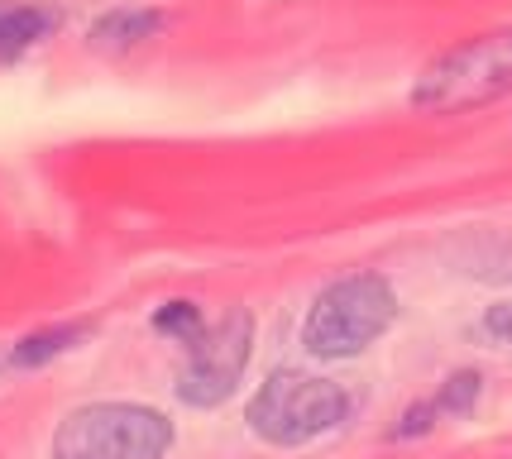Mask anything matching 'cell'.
I'll return each mask as SVG.
<instances>
[{"mask_svg":"<svg viewBox=\"0 0 512 459\" xmlns=\"http://www.w3.org/2000/svg\"><path fill=\"white\" fill-rule=\"evenodd\" d=\"M398 321V292L383 273H350L316 292L302 321V345L316 359H355Z\"/></svg>","mask_w":512,"mask_h":459,"instance_id":"cell-1","label":"cell"},{"mask_svg":"<svg viewBox=\"0 0 512 459\" xmlns=\"http://www.w3.org/2000/svg\"><path fill=\"white\" fill-rule=\"evenodd\" d=\"M350 407H355V397L335 378L278 369L259 393L249 397L245 421L259 440L292 450V445H307V440H321L326 431H335L350 416Z\"/></svg>","mask_w":512,"mask_h":459,"instance_id":"cell-2","label":"cell"},{"mask_svg":"<svg viewBox=\"0 0 512 459\" xmlns=\"http://www.w3.org/2000/svg\"><path fill=\"white\" fill-rule=\"evenodd\" d=\"M508 91H512V24L431 58L422 67V77H417V87H412V106L450 115V110L489 106V101L508 96Z\"/></svg>","mask_w":512,"mask_h":459,"instance_id":"cell-3","label":"cell"},{"mask_svg":"<svg viewBox=\"0 0 512 459\" xmlns=\"http://www.w3.org/2000/svg\"><path fill=\"white\" fill-rule=\"evenodd\" d=\"M173 421L139 402H91L58 421L53 459H168Z\"/></svg>","mask_w":512,"mask_h":459,"instance_id":"cell-4","label":"cell"},{"mask_svg":"<svg viewBox=\"0 0 512 459\" xmlns=\"http://www.w3.org/2000/svg\"><path fill=\"white\" fill-rule=\"evenodd\" d=\"M254 354V316L245 306L225 311L216 326H206L197 345H187V359L178 369V397L187 407H221L240 388Z\"/></svg>","mask_w":512,"mask_h":459,"instance_id":"cell-5","label":"cell"},{"mask_svg":"<svg viewBox=\"0 0 512 459\" xmlns=\"http://www.w3.org/2000/svg\"><path fill=\"white\" fill-rule=\"evenodd\" d=\"M58 29V10L34 0H0V63H15Z\"/></svg>","mask_w":512,"mask_h":459,"instance_id":"cell-6","label":"cell"},{"mask_svg":"<svg viewBox=\"0 0 512 459\" xmlns=\"http://www.w3.org/2000/svg\"><path fill=\"white\" fill-rule=\"evenodd\" d=\"M163 24H168L163 10H144V5H134V10H111V15H101V20L91 24V48H101V53H125V48L149 44Z\"/></svg>","mask_w":512,"mask_h":459,"instance_id":"cell-7","label":"cell"},{"mask_svg":"<svg viewBox=\"0 0 512 459\" xmlns=\"http://www.w3.org/2000/svg\"><path fill=\"white\" fill-rule=\"evenodd\" d=\"M82 335H87V326H53V330H39V335H24L20 345H15V354H10V364L15 369H39L48 359L67 354Z\"/></svg>","mask_w":512,"mask_h":459,"instance_id":"cell-8","label":"cell"},{"mask_svg":"<svg viewBox=\"0 0 512 459\" xmlns=\"http://www.w3.org/2000/svg\"><path fill=\"white\" fill-rule=\"evenodd\" d=\"M154 330L158 335H173L182 345H197L201 335H206V321H201V311L192 302H168L154 316Z\"/></svg>","mask_w":512,"mask_h":459,"instance_id":"cell-9","label":"cell"},{"mask_svg":"<svg viewBox=\"0 0 512 459\" xmlns=\"http://www.w3.org/2000/svg\"><path fill=\"white\" fill-rule=\"evenodd\" d=\"M474 397H479V373L465 369V373H450L446 388L431 397V402H436V412L441 416H469L474 412Z\"/></svg>","mask_w":512,"mask_h":459,"instance_id":"cell-10","label":"cell"},{"mask_svg":"<svg viewBox=\"0 0 512 459\" xmlns=\"http://www.w3.org/2000/svg\"><path fill=\"white\" fill-rule=\"evenodd\" d=\"M484 335L498 345H512V302H498L484 311Z\"/></svg>","mask_w":512,"mask_h":459,"instance_id":"cell-11","label":"cell"},{"mask_svg":"<svg viewBox=\"0 0 512 459\" xmlns=\"http://www.w3.org/2000/svg\"><path fill=\"white\" fill-rule=\"evenodd\" d=\"M436 402H422V407H412V412H402V426L398 431H393V436H422V431H431V426H436Z\"/></svg>","mask_w":512,"mask_h":459,"instance_id":"cell-12","label":"cell"}]
</instances>
